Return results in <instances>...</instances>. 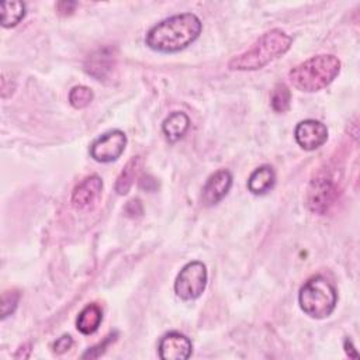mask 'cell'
Segmentation results:
<instances>
[{
  "label": "cell",
  "mask_w": 360,
  "mask_h": 360,
  "mask_svg": "<svg viewBox=\"0 0 360 360\" xmlns=\"http://www.w3.org/2000/svg\"><path fill=\"white\" fill-rule=\"evenodd\" d=\"M142 166V159L141 156H134L131 158L127 165L124 166V169L121 170V173L117 177L115 181V191L121 195L127 194L129 191V188L132 187L139 170Z\"/></svg>",
  "instance_id": "16"
},
{
  "label": "cell",
  "mask_w": 360,
  "mask_h": 360,
  "mask_svg": "<svg viewBox=\"0 0 360 360\" xmlns=\"http://www.w3.org/2000/svg\"><path fill=\"white\" fill-rule=\"evenodd\" d=\"M1 10V25L8 28L17 25L25 15V4L22 1H3Z\"/></svg>",
  "instance_id": "17"
},
{
  "label": "cell",
  "mask_w": 360,
  "mask_h": 360,
  "mask_svg": "<svg viewBox=\"0 0 360 360\" xmlns=\"http://www.w3.org/2000/svg\"><path fill=\"white\" fill-rule=\"evenodd\" d=\"M340 72V60L335 55H316L288 72L292 86L301 91H318L329 86Z\"/></svg>",
  "instance_id": "3"
},
{
  "label": "cell",
  "mask_w": 360,
  "mask_h": 360,
  "mask_svg": "<svg viewBox=\"0 0 360 360\" xmlns=\"http://www.w3.org/2000/svg\"><path fill=\"white\" fill-rule=\"evenodd\" d=\"M336 301L338 292L323 276H314L307 280L298 294L301 309L315 319L329 316L336 307Z\"/></svg>",
  "instance_id": "4"
},
{
  "label": "cell",
  "mask_w": 360,
  "mask_h": 360,
  "mask_svg": "<svg viewBox=\"0 0 360 360\" xmlns=\"http://www.w3.org/2000/svg\"><path fill=\"white\" fill-rule=\"evenodd\" d=\"M201 28V21L195 14H176L165 18L148 31L146 45L159 52H177L194 42Z\"/></svg>",
  "instance_id": "1"
},
{
  "label": "cell",
  "mask_w": 360,
  "mask_h": 360,
  "mask_svg": "<svg viewBox=\"0 0 360 360\" xmlns=\"http://www.w3.org/2000/svg\"><path fill=\"white\" fill-rule=\"evenodd\" d=\"M207 285V267L195 260L187 263L176 277L174 291L181 300L198 298Z\"/></svg>",
  "instance_id": "6"
},
{
  "label": "cell",
  "mask_w": 360,
  "mask_h": 360,
  "mask_svg": "<svg viewBox=\"0 0 360 360\" xmlns=\"http://www.w3.org/2000/svg\"><path fill=\"white\" fill-rule=\"evenodd\" d=\"M77 7L76 1H59L56 4V10L59 14H70L72 11H75V8Z\"/></svg>",
  "instance_id": "24"
},
{
  "label": "cell",
  "mask_w": 360,
  "mask_h": 360,
  "mask_svg": "<svg viewBox=\"0 0 360 360\" xmlns=\"http://www.w3.org/2000/svg\"><path fill=\"white\" fill-rule=\"evenodd\" d=\"M101 319H103L101 308L97 304H89L80 311L76 319V326L79 332H82L83 335H91L98 329Z\"/></svg>",
  "instance_id": "15"
},
{
  "label": "cell",
  "mask_w": 360,
  "mask_h": 360,
  "mask_svg": "<svg viewBox=\"0 0 360 360\" xmlns=\"http://www.w3.org/2000/svg\"><path fill=\"white\" fill-rule=\"evenodd\" d=\"M232 186V174L226 169L212 173L202 187V202L205 205H214L219 202L229 191Z\"/></svg>",
  "instance_id": "11"
},
{
  "label": "cell",
  "mask_w": 360,
  "mask_h": 360,
  "mask_svg": "<svg viewBox=\"0 0 360 360\" xmlns=\"http://www.w3.org/2000/svg\"><path fill=\"white\" fill-rule=\"evenodd\" d=\"M159 357L163 360H186L191 356L190 339L179 332L166 333L159 342Z\"/></svg>",
  "instance_id": "10"
},
{
  "label": "cell",
  "mask_w": 360,
  "mask_h": 360,
  "mask_svg": "<svg viewBox=\"0 0 360 360\" xmlns=\"http://www.w3.org/2000/svg\"><path fill=\"white\" fill-rule=\"evenodd\" d=\"M115 65V56L111 48H100L90 53L84 62V70L96 80H104L110 76Z\"/></svg>",
  "instance_id": "12"
},
{
  "label": "cell",
  "mask_w": 360,
  "mask_h": 360,
  "mask_svg": "<svg viewBox=\"0 0 360 360\" xmlns=\"http://www.w3.org/2000/svg\"><path fill=\"white\" fill-rule=\"evenodd\" d=\"M276 183V174L271 166L264 165L257 167L248 180V188L253 194H266L273 188Z\"/></svg>",
  "instance_id": "14"
},
{
  "label": "cell",
  "mask_w": 360,
  "mask_h": 360,
  "mask_svg": "<svg viewBox=\"0 0 360 360\" xmlns=\"http://www.w3.org/2000/svg\"><path fill=\"white\" fill-rule=\"evenodd\" d=\"M93 90L87 86H75L69 91V103L75 108H86L93 101Z\"/></svg>",
  "instance_id": "19"
},
{
  "label": "cell",
  "mask_w": 360,
  "mask_h": 360,
  "mask_svg": "<svg viewBox=\"0 0 360 360\" xmlns=\"http://www.w3.org/2000/svg\"><path fill=\"white\" fill-rule=\"evenodd\" d=\"M190 127V118L181 111L172 112L162 124V131L169 142H177Z\"/></svg>",
  "instance_id": "13"
},
{
  "label": "cell",
  "mask_w": 360,
  "mask_h": 360,
  "mask_svg": "<svg viewBox=\"0 0 360 360\" xmlns=\"http://www.w3.org/2000/svg\"><path fill=\"white\" fill-rule=\"evenodd\" d=\"M20 292L17 290H7L1 294V302H0V311H1V319H6L8 315H11L18 304Z\"/></svg>",
  "instance_id": "20"
},
{
  "label": "cell",
  "mask_w": 360,
  "mask_h": 360,
  "mask_svg": "<svg viewBox=\"0 0 360 360\" xmlns=\"http://www.w3.org/2000/svg\"><path fill=\"white\" fill-rule=\"evenodd\" d=\"M127 145V136L120 129H112L105 134H103L100 138H97L91 148L90 155L94 160L101 163H108L112 160H117Z\"/></svg>",
  "instance_id": "7"
},
{
  "label": "cell",
  "mask_w": 360,
  "mask_h": 360,
  "mask_svg": "<svg viewBox=\"0 0 360 360\" xmlns=\"http://www.w3.org/2000/svg\"><path fill=\"white\" fill-rule=\"evenodd\" d=\"M297 143L305 150H314L322 146L328 139V128L315 120L300 121L294 131Z\"/></svg>",
  "instance_id": "8"
},
{
  "label": "cell",
  "mask_w": 360,
  "mask_h": 360,
  "mask_svg": "<svg viewBox=\"0 0 360 360\" xmlns=\"http://www.w3.org/2000/svg\"><path fill=\"white\" fill-rule=\"evenodd\" d=\"M292 39L280 28H273L260 35L245 52L233 56L228 68L231 70H257L278 56L284 55Z\"/></svg>",
  "instance_id": "2"
},
{
  "label": "cell",
  "mask_w": 360,
  "mask_h": 360,
  "mask_svg": "<svg viewBox=\"0 0 360 360\" xmlns=\"http://www.w3.org/2000/svg\"><path fill=\"white\" fill-rule=\"evenodd\" d=\"M290 103H291V93L288 87L284 83L276 84L270 97L271 108L276 112H284L290 108Z\"/></svg>",
  "instance_id": "18"
},
{
  "label": "cell",
  "mask_w": 360,
  "mask_h": 360,
  "mask_svg": "<svg viewBox=\"0 0 360 360\" xmlns=\"http://www.w3.org/2000/svg\"><path fill=\"white\" fill-rule=\"evenodd\" d=\"M125 212L129 215V217H139L142 212H143V208H142V204L139 200H131L127 207H125Z\"/></svg>",
  "instance_id": "23"
},
{
  "label": "cell",
  "mask_w": 360,
  "mask_h": 360,
  "mask_svg": "<svg viewBox=\"0 0 360 360\" xmlns=\"http://www.w3.org/2000/svg\"><path fill=\"white\" fill-rule=\"evenodd\" d=\"M115 338H117V333L108 335L103 342H100L98 345H96V346H93L91 349H89L82 357H83V359H97V357H100V356L105 352V349L108 347V345L115 340Z\"/></svg>",
  "instance_id": "21"
},
{
  "label": "cell",
  "mask_w": 360,
  "mask_h": 360,
  "mask_svg": "<svg viewBox=\"0 0 360 360\" xmlns=\"http://www.w3.org/2000/svg\"><path fill=\"white\" fill-rule=\"evenodd\" d=\"M339 184L329 173H318L307 188L305 202L311 212L323 215L326 214L339 197Z\"/></svg>",
  "instance_id": "5"
},
{
  "label": "cell",
  "mask_w": 360,
  "mask_h": 360,
  "mask_svg": "<svg viewBox=\"0 0 360 360\" xmlns=\"http://www.w3.org/2000/svg\"><path fill=\"white\" fill-rule=\"evenodd\" d=\"M103 181L98 176L91 174L83 179L72 193V205L76 210H89L91 208L101 195Z\"/></svg>",
  "instance_id": "9"
},
{
  "label": "cell",
  "mask_w": 360,
  "mask_h": 360,
  "mask_svg": "<svg viewBox=\"0 0 360 360\" xmlns=\"http://www.w3.org/2000/svg\"><path fill=\"white\" fill-rule=\"evenodd\" d=\"M72 345H73V339L69 335H63L59 339H56V342L53 343L52 349H53L55 353L62 354V353L68 352L72 347Z\"/></svg>",
  "instance_id": "22"
},
{
  "label": "cell",
  "mask_w": 360,
  "mask_h": 360,
  "mask_svg": "<svg viewBox=\"0 0 360 360\" xmlns=\"http://www.w3.org/2000/svg\"><path fill=\"white\" fill-rule=\"evenodd\" d=\"M345 352L347 353L349 357H353V359H357V357H359V354H357V352L354 350V347H353L350 339H346V340H345Z\"/></svg>",
  "instance_id": "25"
}]
</instances>
